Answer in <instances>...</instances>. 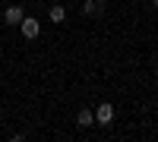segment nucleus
I'll use <instances>...</instances> for the list:
<instances>
[{"instance_id":"nucleus-7","label":"nucleus","mask_w":158,"mask_h":142,"mask_svg":"<svg viewBox=\"0 0 158 142\" xmlns=\"http://www.w3.org/2000/svg\"><path fill=\"white\" fill-rule=\"evenodd\" d=\"M152 3H155V6H158V0H152Z\"/></svg>"},{"instance_id":"nucleus-2","label":"nucleus","mask_w":158,"mask_h":142,"mask_svg":"<svg viewBox=\"0 0 158 142\" xmlns=\"http://www.w3.org/2000/svg\"><path fill=\"white\" fill-rule=\"evenodd\" d=\"M19 32H22L25 38H38V32H41V22H38V19H29V16H22Z\"/></svg>"},{"instance_id":"nucleus-1","label":"nucleus","mask_w":158,"mask_h":142,"mask_svg":"<svg viewBox=\"0 0 158 142\" xmlns=\"http://www.w3.org/2000/svg\"><path fill=\"white\" fill-rule=\"evenodd\" d=\"M95 123H98V126L114 123V104H108V101H104V104H98V108H95Z\"/></svg>"},{"instance_id":"nucleus-3","label":"nucleus","mask_w":158,"mask_h":142,"mask_svg":"<svg viewBox=\"0 0 158 142\" xmlns=\"http://www.w3.org/2000/svg\"><path fill=\"white\" fill-rule=\"evenodd\" d=\"M22 16H25V13H22V6H16V3L3 10V22H6V25H19Z\"/></svg>"},{"instance_id":"nucleus-5","label":"nucleus","mask_w":158,"mask_h":142,"mask_svg":"<svg viewBox=\"0 0 158 142\" xmlns=\"http://www.w3.org/2000/svg\"><path fill=\"white\" fill-rule=\"evenodd\" d=\"M82 13H85V16H101V13H104V3H101V0H85V3H82Z\"/></svg>"},{"instance_id":"nucleus-6","label":"nucleus","mask_w":158,"mask_h":142,"mask_svg":"<svg viewBox=\"0 0 158 142\" xmlns=\"http://www.w3.org/2000/svg\"><path fill=\"white\" fill-rule=\"evenodd\" d=\"M76 123H79V126H92V123H95V111H89V108H82V111L76 114Z\"/></svg>"},{"instance_id":"nucleus-4","label":"nucleus","mask_w":158,"mask_h":142,"mask_svg":"<svg viewBox=\"0 0 158 142\" xmlns=\"http://www.w3.org/2000/svg\"><path fill=\"white\" fill-rule=\"evenodd\" d=\"M48 19L54 22V25H60V22H67V10H63L60 3H54V6L48 10Z\"/></svg>"}]
</instances>
